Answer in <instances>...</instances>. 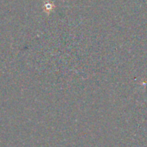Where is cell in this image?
Wrapping results in <instances>:
<instances>
[{
    "label": "cell",
    "mask_w": 147,
    "mask_h": 147,
    "mask_svg": "<svg viewBox=\"0 0 147 147\" xmlns=\"http://www.w3.org/2000/svg\"><path fill=\"white\" fill-rule=\"evenodd\" d=\"M44 9L45 11V12H47L48 14H49L54 9H55V5L53 2L51 1H45L44 4Z\"/></svg>",
    "instance_id": "6da1fadb"
}]
</instances>
